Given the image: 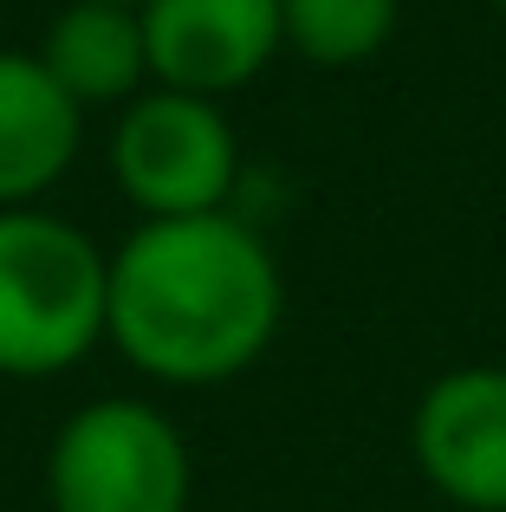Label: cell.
Returning <instances> with one entry per match:
<instances>
[{"label":"cell","mask_w":506,"mask_h":512,"mask_svg":"<svg viewBox=\"0 0 506 512\" xmlns=\"http://www.w3.org/2000/svg\"><path fill=\"white\" fill-rule=\"evenodd\" d=\"M403 0H279V39L318 72L370 65L396 39Z\"/></svg>","instance_id":"obj_9"},{"label":"cell","mask_w":506,"mask_h":512,"mask_svg":"<svg viewBox=\"0 0 506 512\" xmlns=\"http://www.w3.org/2000/svg\"><path fill=\"white\" fill-rule=\"evenodd\" d=\"M286 279L253 221H137L111 253L104 344L163 389H221L273 350Z\"/></svg>","instance_id":"obj_1"},{"label":"cell","mask_w":506,"mask_h":512,"mask_svg":"<svg viewBox=\"0 0 506 512\" xmlns=\"http://www.w3.org/2000/svg\"><path fill=\"white\" fill-rule=\"evenodd\" d=\"M137 13L150 46V85L215 104L247 91L286 52L279 0H143Z\"/></svg>","instance_id":"obj_6"},{"label":"cell","mask_w":506,"mask_h":512,"mask_svg":"<svg viewBox=\"0 0 506 512\" xmlns=\"http://www.w3.org/2000/svg\"><path fill=\"white\" fill-rule=\"evenodd\" d=\"M52 512H189L195 454L176 415L150 396H91L46 448Z\"/></svg>","instance_id":"obj_3"},{"label":"cell","mask_w":506,"mask_h":512,"mask_svg":"<svg viewBox=\"0 0 506 512\" xmlns=\"http://www.w3.org/2000/svg\"><path fill=\"white\" fill-rule=\"evenodd\" d=\"M111 253L46 208H0V376L46 383L104 344Z\"/></svg>","instance_id":"obj_2"},{"label":"cell","mask_w":506,"mask_h":512,"mask_svg":"<svg viewBox=\"0 0 506 512\" xmlns=\"http://www.w3.org/2000/svg\"><path fill=\"white\" fill-rule=\"evenodd\" d=\"M111 7H143V0H111Z\"/></svg>","instance_id":"obj_11"},{"label":"cell","mask_w":506,"mask_h":512,"mask_svg":"<svg viewBox=\"0 0 506 512\" xmlns=\"http://www.w3.org/2000/svg\"><path fill=\"white\" fill-rule=\"evenodd\" d=\"M409 454L461 512H506V363L442 370L416 402Z\"/></svg>","instance_id":"obj_5"},{"label":"cell","mask_w":506,"mask_h":512,"mask_svg":"<svg viewBox=\"0 0 506 512\" xmlns=\"http://www.w3.org/2000/svg\"><path fill=\"white\" fill-rule=\"evenodd\" d=\"M85 150V111L52 85L39 52L0 46V208H39Z\"/></svg>","instance_id":"obj_7"},{"label":"cell","mask_w":506,"mask_h":512,"mask_svg":"<svg viewBox=\"0 0 506 512\" xmlns=\"http://www.w3.org/2000/svg\"><path fill=\"white\" fill-rule=\"evenodd\" d=\"M39 65L78 111H124L137 91H150V46H143V13L111 0H65L39 39Z\"/></svg>","instance_id":"obj_8"},{"label":"cell","mask_w":506,"mask_h":512,"mask_svg":"<svg viewBox=\"0 0 506 512\" xmlns=\"http://www.w3.org/2000/svg\"><path fill=\"white\" fill-rule=\"evenodd\" d=\"M111 182L143 221L221 214L241 182V137L215 98L150 85L111 124Z\"/></svg>","instance_id":"obj_4"},{"label":"cell","mask_w":506,"mask_h":512,"mask_svg":"<svg viewBox=\"0 0 506 512\" xmlns=\"http://www.w3.org/2000/svg\"><path fill=\"white\" fill-rule=\"evenodd\" d=\"M494 13H500V26H506V0H494Z\"/></svg>","instance_id":"obj_10"}]
</instances>
